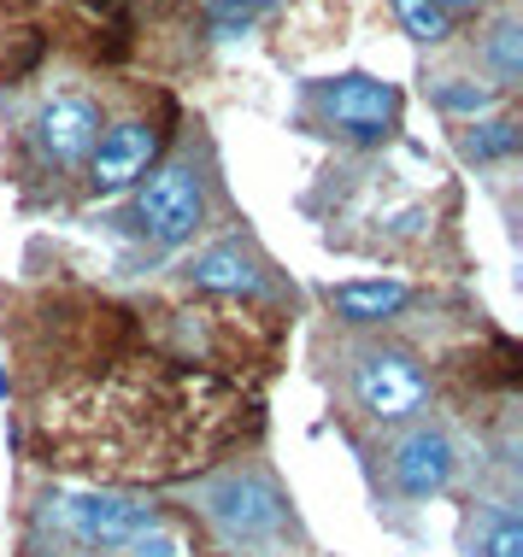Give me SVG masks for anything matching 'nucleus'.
<instances>
[{
	"label": "nucleus",
	"instance_id": "1",
	"mask_svg": "<svg viewBox=\"0 0 523 557\" xmlns=\"http://www.w3.org/2000/svg\"><path fill=\"white\" fill-rule=\"evenodd\" d=\"M200 510L230 546H271V540L289 529V499L277 493L271 475H253V470H235V475L212 481V487L200 493Z\"/></svg>",
	"mask_w": 523,
	"mask_h": 557
},
{
	"label": "nucleus",
	"instance_id": "2",
	"mask_svg": "<svg viewBox=\"0 0 523 557\" xmlns=\"http://www.w3.org/2000/svg\"><path fill=\"white\" fill-rule=\"evenodd\" d=\"M353 399H358V411H370L377 423H400V417H412L417 405L429 399V375L412 352H400V346H370L353 364Z\"/></svg>",
	"mask_w": 523,
	"mask_h": 557
},
{
	"label": "nucleus",
	"instance_id": "3",
	"mask_svg": "<svg viewBox=\"0 0 523 557\" xmlns=\"http://www.w3.org/2000/svg\"><path fill=\"white\" fill-rule=\"evenodd\" d=\"M48 517H53L71 540H83V546L118 552V546H130L142 529H154V522H159V505L118 499V493H71V499H48Z\"/></svg>",
	"mask_w": 523,
	"mask_h": 557
},
{
	"label": "nucleus",
	"instance_id": "4",
	"mask_svg": "<svg viewBox=\"0 0 523 557\" xmlns=\"http://www.w3.org/2000/svg\"><path fill=\"white\" fill-rule=\"evenodd\" d=\"M318 112L353 141H382L400 124V88L365 77V71H348V77L318 83Z\"/></svg>",
	"mask_w": 523,
	"mask_h": 557
},
{
	"label": "nucleus",
	"instance_id": "5",
	"mask_svg": "<svg viewBox=\"0 0 523 557\" xmlns=\"http://www.w3.org/2000/svg\"><path fill=\"white\" fill-rule=\"evenodd\" d=\"M136 218L147 223V235L159 240V247H177V240H188L200 230L206 218V183L194 164H166V171L147 176V188L136 194Z\"/></svg>",
	"mask_w": 523,
	"mask_h": 557
},
{
	"label": "nucleus",
	"instance_id": "6",
	"mask_svg": "<svg viewBox=\"0 0 523 557\" xmlns=\"http://www.w3.org/2000/svg\"><path fill=\"white\" fill-rule=\"evenodd\" d=\"M100 141V112L83 95H53L36 112V147L48 164H83Z\"/></svg>",
	"mask_w": 523,
	"mask_h": 557
},
{
	"label": "nucleus",
	"instance_id": "7",
	"mask_svg": "<svg viewBox=\"0 0 523 557\" xmlns=\"http://www.w3.org/2000/svg\"><path fill=\"white\" fill-rule=\"evenodd\" d=\"M394 487L406 493V499H436V493H447V481H453L459 458H453V441H447L441 429H412L400 434L394 446Z\"/></svg>",
	"mask_w": 523,
	"mask_h": 557
},
{
	"label": "nucleus",
	"instance_id": "8",
	"mask_svg": "<svg viewBox=\"0 0 523 557\" xmlns=\"http://www.w3.org/2000/svg\"><path fill=\"white\" fill-rule=\"evenodd\" d=\"M188 282L194 288H206V294H230V299H253V294H265V259L247 247L242 235H223L212 240L206 252H194V264H188Z\"/></svg>",
	"mask_w": 523,
	"mask_h": 557
},
{
	"label": "nucleus",
	"instance_id": "9",
	"mask_svg": "<svg viewBox=\"0 0 523 557\" xmlns=\"http://www.w3.org/2000/svg\"><path fill=\"white\" fill-rule=\"evenodd\" d=\"M154 153H159V129H154V124H142V117L112 124V129L95 141V153H88V164H95V188H100V194L130 188V183L147 171V164H154Z\"/></svg>",
	"mask_w": 523,
	"mask_h": 557
},
{
	"label": "nucleus",
	"instance_id": "10",
	"mask_svg": "<svg viewBox=\"0 0 523 557\" xmlns=\"http://www.w3.org/2000/svg\"><path fill=\"white\" fill-rule=\"evenodd\" d=\"M330 311L341 323H353V329H370V323H388V318H400V311L412 306V288L406 282H394V276H377V282H336L330 294Z\"/></svg>",
	"mask_w": 523,
	"mask_h": 557
},
{
	"label": "nucleus",
	"instance_id": "11",
	"mask_svg": "<svg viewBox=\"0 0 523 557\" xmlns=\"http://www.w3.org/2000/svg\"><path fill=\"white\" fill-rule=\"evenodd\" d=\"M459 153L471 164H506L518 153V117H476V124L459 135Z\"/></svg>",
	"mask_w": 523,
	"mask_h": 557
},
{
	"label": "nucleus",
	"instance_id": "12",
	"mask_svg": "<svg viewBox=\"0 0 523 557\" xmlns=\"http://www.w3.org/2000/svg\"><path fill=\"white\" fill-rule=\"evenodd\" d=\"M476 557H523V522L512 505H488L476 517V540H471Z\"/></svg>",
	"mask_w": 523,
	"mask_h": 557
},
{
	"label": "nucleus",
	"instance_id": "13",
	"mask_svg": "<svg viewBox=\"0 0 523 557\" xmlns=\"http://www.w3.org/2000/svg\"><path fill=\"white\" fill-rule=\"evenodd\" d=\"M483 59H488V71H495V88H518V77H523V24L500 18L483 41Z\"/></svg>",
	"mask_w": 523,
	"mask_h": 557
},
{
	"label": "nucleus",
	"instance_id": "14",
	"mask_svg": "<svg viewBox=\"0 0 523 557\" xmlns=\"http://www.w3.org/2000/svg\"><path fill=\"white\" fill-rule=\"evenodd\" d=\"M277 7H282V0H206V29H212L218 41H235V36H247L265 12H277Z\"/></svg>",
	"mask_w": 523,
	"mask_h": 557
},
{
	"label": "nucleus",
	"instance_id": "15",
	"mask_svg": "<svg viewBox=\"0 0 523 557\" xmlns=\"http://www.w3.org/2000/svg\"><path fill=\"white\" fill-rule=\"evenodd\" d=\"M394 18L406 24V36L424 41V48H441V41L453 36V12H447L441 0H394Z\"/></svg>",
	"mask_w": 523,
	"mask_h": 557
},
{
	"label": "nucleus",
	"instance_id": "16",
	"mask_svg": "<svg viewBox=\"0 0 523 557\" xmlns=\"http://www.w3.org/2000/svg\"><path fill=\"white\" fill-rule=\"evenodd\" d=\"M495 100H500V88H495V83H465V77H441V83H436V107H441V112L471 117V124L495 112Z\"/></svg>",
	"mask_w": 523,
	"mask_h": 557
},
{
	"label": "nucleus",
	"instance_id": "17",
	"mask_svg": "<svg viewBox=\"0 0 523 557\" xmlns=\"http://www.w3.org/2000/svg\"><path fill=\"white\" fill-rule=\"evenodd\" d=\"M124 552H130V557H188V540H183V534H177V529H171V522H166V517H159V522H154V529H142V534H136V540H130V546H124Z\"/></svg>",
	"mask_w": 523,
	"mask_h": 557
},
{
	"label": "nucleus",
	"instance_id": "18",
	"mask_svg": "<svg viewBox=\"0 0 523 557\" xmlns=\"http://www.w3.org/2000/svg\"><path fill=\"white\" fill-rule=\"evenodd\" d=\"M447 12H476V7H488V0H441Z\"/></svg>",
	"mask_w": 523,
	"mask_h": 557
}]
</instances>
